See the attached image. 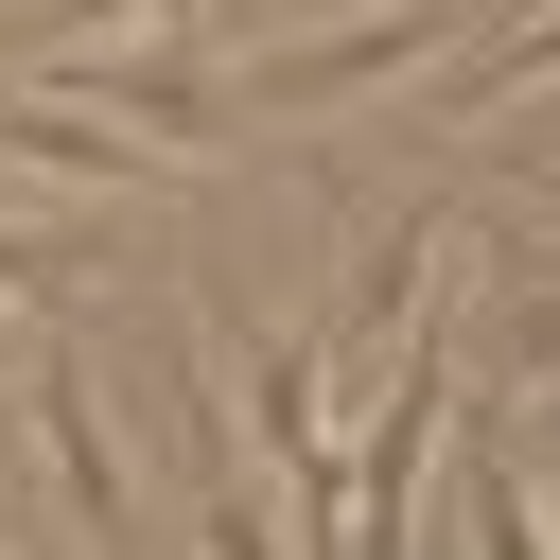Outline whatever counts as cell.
<instances>
[{
    "label": "cell",
    "instance_id": "obj_1",
    "mask_svg": "<svg viewBox=\"0 0 560 560\" xmlns=\"http://www.w3.org/2000/svg\"><path fill=\"white\" fill-rule=\"evenodd\" d=\"M455 438V332H385V420L350 438V560H420V472Z\"/></svg>",
    "mask_w": 560,
    "mask_h": 560
},
{
    "label": "cell",
    "instance_id": "obj_2",
    "mask_svg": "<svg viewBox=\"0 0 560 560\" xmlns=\"http://www.w3.org/2000/svg\"><path fill=\"white\" fill-rule=\"evenodd\" d=\"M70 52H88V35H70ZM88 105H105V122H140L158 158H210V140H228V70L192 52V18H158L140 52H88Z\"/></svg>",
    "mask_w": 560,
    "mask_h": 560
},
{
    "label": "cell",
    "instance_id": "obj_3",
    "mask_svg": "<svg viewBox=\"0 0 560 560\" xmlns=\"http://www.w3.org/2000/svg\"><path fill=\"white\" fill-rule=\"evenodd\" d=\"M35 438H52V490H70L88 560H140V490H122V438H105V385H88V350H52V368H35Z\"/></svg>",
    "mask_w": 560,
    "mask_h": 560
},
{
    "label": "cell",
    "instance_id": "obj_4",
    "mask_svg": "<svg viewBox=\"0 0 560 560\" xmlns=\"http://www.w3.org/2000/svg\"><path fill=\"white\" fill-rule=\"evenodd\" d=\"M0 175H70V192H140V175H158V140H140V122H105V105H18V88H0Z\"/></svg>",
    "mask_w": 560,
    "mask_h": 560
},
{
    "label": "cell",
    "instance_id": "obj_5",
    "mask_svg": "<svg viewBox=\"0 0 560 560\" xmlns=\"http://www.w3.org/2000/svg\"><path fill=\"white\" fill-rule=\"evenodd\" d=\"M525 385H560V262H508V280H490V332H472V368H455L472 420H508Z\"/></svg>",
    "mask_w": 560,
    "mask_h": 560
},
{
    "label": "cell",
    "instance_id": "obj_6",
    "mask_svg": "<svg viewBox=\"0 0 560 560\" xmlns=\"http://www.w3.org/2000/svg\"><path fill=\"white\" fill-rule=\"evenodd\" d=\"M455 438H472V560H560V542H542V490H525V455H508L472 402H455Z\"/></svg>",
    "mask_w": 560,
    "mask_h": 560
},
{
    "label": "cell",
    "instance_id": "obj_7",
    "mask_svg": "<svg viewBox=\"0 0 560 560\" xmlns=\"http://www.w3.org/2000/svg\"><path fill=\"white\" fill-rule=\"evenodd\" d=\"M105 262V228H35V210H0V298H70Z\"/></svg>",
    "mask_w": 560,
    "mask_h": 560
},
{
    "label": "cell",
    "instance_id": "obj_8",
    "mask_svg": "<svg viewBox=\"0 0 560 560\" xmlns=\"http://www.w3.org/2000/svg\"><path fill=\"white\" fill-rule=\"evenodd\" d=\"M192 525H210V560H298V542H280V490H245V472H210Z\"/></svg>",
    "mask_w": 560,
    "mask_h": 560
},
{
    "label": "cell",
    "instance_id": "obj_9",
    "mask_svg": "<svg viewBox=\"0 0 560 560\" xmlns=\"http://www.w3.org/2000/svg\"><path fill=\"white\" fill-rule=\"evenodd\" d=\"M122 18H192V0H52V18H18V52H70V35H122Z\"/></svg>",
    "mask_w": 560,
    "mask_h": 560
},
{
    "label": "cell",
    "instance_id": "obj_10",
    "mask_svg": "<svg viewBox=\"0 0 560 560\" xmlns=\"http://www.w3.org/2000/svg\"><path fill=\"white\" fill-rule=\"evenodd\" d=\"M0 438H18V402H0Z\"/></svg>",
    "mask_w": 560,
    "mask_h": 560
}]
</instances>
